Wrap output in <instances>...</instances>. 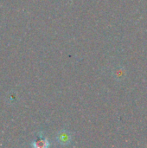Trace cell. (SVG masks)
Instances as JSON below:
<instances>
[{
	"instance_id": "1",
	"label": "cell",
	"mask_w": 147,
	"mask_h": 148,
	"mask_svg": "<svg viewBox=\"0 0 147 148\" xmlns=\"http://www.w3.org/2000/svg\"><path fill=\"white\" fill-rule=\"evenodd\" d=\"M56 141L61 146H68L72 141V134L69 131L63 129L57 133L56 134Z\"/></svg>"
},
{
	"instance_id": "2",
	"label": "cell",
	"mask_w": 147,
	"mask_h": 148,
	"mask_svg": "<svg viewBox=\"0 0 147 148\" xmlns=\"http://www.w3.org/2000/svg\"><path fill=\"white\" fill-rule=\"evenodd\" d=\"M31 146L35 148H47L50 146V143L48 139L43 136H40L38 139L32 142Z\"/></svg>"
}]
</instances>
